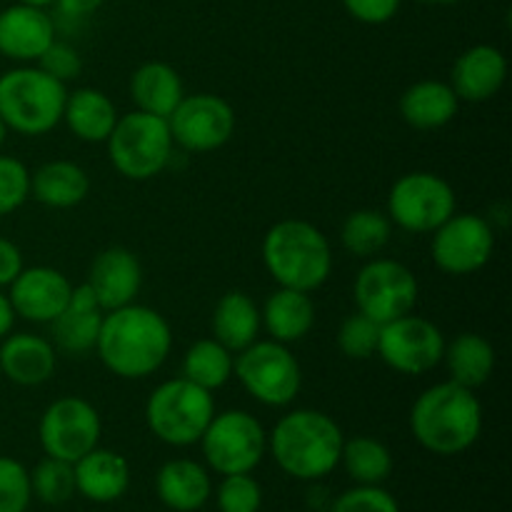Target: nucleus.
<instances>
[{
  "mask_svg": "<svg viewBox=\"0 0 512 512\" xmlns=\"http://www.w3.org/2000/svg\"><path fill=\"white\" fill-rule=\"evenodd\" d=\"M430 235V258L435 268L448 275H473L493 260L495 228L483 215L455 210Z\"/></svg>",
  "mask_w": 512,
  "mask_h": 512,
  "instance_id": "4468645a",
  "label": "nucleus"
},
{
  "mask_svg": "<svg viewBox=\"0 0 512 512\" xmlns=\"http://www.w3.org/2000/svg\"><path fill=\"white\" fill-rule=\"evenodd\" d=\"M343 430L323 410L298 408L285 413L268 435V450L285 475L320 480L340 465Z\"/></svg>",
  "mask_w": 512,
  "mask_h": 512,
  "instance_id": "7ed1b4c3",
  "label": "nucleus"
},
{
  "mask_svg": "<svg viewBox=\"0 0 512 512\" xmlns=\"http://www.w3.org/2000/svg\"><path fill=\"white\" fill-rule=\"evenodd\" d=\"M30 488H33L35 498L43 500L45 505L68 503L75 495L73 463L45 455V460H40L33 473H30Z\"/></svg>",
  "mask_w": 512,
  "mask_h": 512,
  "instance_id": "72a5a7b5",
  "label": "nucleus"
},
{
  "mask_svg": "<svg viewBox=\"0 0 512 512\" xmlns=\"http://www.w3.org/2000/svg\"><path fill=\"white\" fill-rule=\"evenodd\" d=\"M175 148L185 153H213L235 135V110L223 95L193 93L180 100L168 118Z\"/></svg>",
  "mask_w": 512,
  "mask_h": 512,
  "instance_id": "2eb2a0df",
  "label": "nucleus"
},
{
  "mask_svg": "<svg viewBox=\"0 0 512 512\" xmlns=\"http://www.w3.org/2000/svg\"><path fill=\"white\" fill-rule=\"evenodd\" d=\"M75 493L93 503H113L128 493L130 465L115 450L93 448L73 463Z\"/></svg>",
  "mask_w": 512,
  "mask_h": 512,
  "instance_id": "4be33fe9",
  "label": "nucleus"
},
{
  "mask_svg": "<svg viewBox=\"0 0 512 512\" xmlns=\"http://www.w3.org/2000/svg\"><path fill=\"white\" fill-rule=\"evenodd\" d=\"M403 0H343L345 13L363 25H383L398 15Z\"/></svg>",
  "mask_w": 512,
  "mask_h": 512,
  "instance_id": "a19ab883",
  "label": "nucleus"
},
{
  "mask_svg": "<svg viewBox=\"0 0 512 512\" xmlns=\"http://www.w3.org/2000/svg\"><path fill=\"white\" fill-rule=\"evenodd\" d=\"M85 285L93 290L95 300L105 313L123 308V305L135 303L143 288V265L133 250L123 245H110L93 258Z\"/></svg>",
  "mask_w": 512,
  "mask_h": 512,
  "instance_id": "f3484780",
  "label": "nucleus"
},
{
  "mask_svg": "<svg viewBox=\"0 0 512 512\" xmlns=\"http://www.w3.org/2000/svg\"><path fill=\"white\" fill-rule=\"evenodd\" d=\"M458 210L455 190L443 175L428 170L405 173L390 185L385 215L393 228L413 235L433 233Z\"/></svg>",
  "mask_w": 512,
  "mask_h": 512,
  "instance_id": "1a4fd4ad",
  "label": "nucleus"
},
{
  "mask_svg": "<svg viewBox=\"0 0 512 512\" xmlns=\"http://www.w3.org/2000/svg\"><path fill=\"white\" fill-rule=\"evenodd\" d=\"M260 320L270 340H278L283 345L300 343L308 338L315 325V303L310 293H303V290L278 288L265 298Z\"/></svg>",
  "mask_w": 512,
  "mask_h": 512,
  "instance_id": "b1692460",
  "label": "nucleus"
},
{
  "mask_svg": "<svg viewBox=\"0 0 512 512\" xmlns=\"http://www.w3.org/2000/svg\"><path fill=\"white\" fill-rule=\"evenodd\" d=\"M210 330H213L210 338L225 345L230 353H240L253 345L263 330L258 303L243 290H228L215 303L213 315H210Z\"/></svg>",
  "mask_w": 512,
  "mask_h": 512,
  "instance_id": "c85d7f7f",
  "label": "nucleus"
},
{
  "mask_svg": "<svg viewBox=\"0 0 512 512\" xmlns=\"http://www.w3.org/2000/svg\"><path fill=\"white\" fill-rule=\"evenodd\" d=\"M400 118L415 130H440L460 110L458 95L445 80H418L400 95Z\"/></svg>",
  "mask_w": 512,
  "mask_h": 512,
  "instance_id": "a878e982",
  "label": "nucleus"
},
{
  "mask_svg": "<svg viewBox=\"0 0 512 512\" xmlns=\"http://www.w3.org/2000/svg\"><path fill=\"white\" fill-rule=\"evenodd\" d=\"M35 65L43 68L48 75H53L55 80L68 85L73 83V80H78L80 73H83V55H80L73 45L53 40Z\"/></svg>",
  "mask_w": 512,
  "mask_h": 512,
  "instance_id": "ea45409f",
  "label": "nucleus"
},
{
  "mask_svg": "<svg viewBox=\"0 0 512 512\" xmlns=\"http://www.w3.org/2000/svg\"><path fill=\"white\" fill-rule=\"evenodd\" d=\"M215 415V398L190 380L170 378L150 393L145 403L148 430L165 445L188 448L200 443Z\"/></svg>",
  "mask_w": 512,
  "mask_h": 512,
  "instance_id": "0eeeda50",
  "label": "nucleus"
},
{
  "mask_svg": "<svg viewBox=\"0 0 512 512\" xmlns=\"http://www.w3.org/2000/svg\"><path fill=\"white\" fill-rule=\"evenodd\" d=\"M33 498L30 473L20 460L0 455V512H25Z\"/></svg>",
  "mask_w": 512,
  "mask_h": 512,
  "instance_id": "e433bc0d",
  "label": "nucleus"
},
{
  "mask_svg": "<svg viewBox=\"0 0 512 512\" xmlns=\"http://www.w3.org/2000/svg\"><path fill=\"white\" fill-rule=\"evenodd\" d=\"M330 512H400V505L380 485H358L338 495Z\"/></svg>",
  "mask_w": 512,
  "mask_h": 512,
  "instance_id": "58836bf2",
  "label": "nucleus"
},
{
  "mask_svg": "<svg viewBox=\"0 0 512 512\" xmlns=\"http://www.w3.org/2000/svg\"><path fill=\"white\" fill-rule=\"evenodd\" d=\"M260 258L278 288L303 290L313 295L333 275V248L318 225L300 218H285L263 235Z\"/></svg>",
  "mask_w": 512,
  "mask_h": 512,
  "instance_id": "20e7f679",
  "label": "nucleus"
},
{
  "mask_svg": "<svg viewBox=\"0 0 512 512\" xmlns=\"http://www.w3.org/2000/svg\"><path fill=\"white\" fill-rule=\"evenodd\" d=\"M340 465L345 468L350 480L358 485H380L393 473V453L388 445L370 435L343 440L340 450Z\"/></svg>",
  "mask_w": 512,
  "mask_h": 512,
  "instance_id": "473e14b6",
  "label": "nucleus"
},
{
  "mask_svg": "<svg viewBox=\"0 0 512 512\" xmlns=\"http://www.w3.org/2000/svg\"><path fill=\"white\" fill-rule=\"evenodd\" d=\"M155 490L165 508L175 512H195L203 508L213 493L205 465L188 458L168 460L155 475Z\"/></svg>",
  "mask_w": 512,
  "mask_h": 512,
  "instance_id": "cd10ccee",
  "label": "nucleus"
},
{
  "mask_svg": "<svg viewBox=\"0 0 512 512\" xmlns=\"http://www.w3.org/2000/svg\"><path fill=\"white\" fill-rule=\"evenodd\" d=\"M410 433L433 455H460L483 433V405L475 390L445 380L425 388L410 408Z\"/></svg>",
  "mask_w": 512,
  "mask_h": 512,
  "instance_id": "f03ea898",
  "label": "nucleus"
},
{
  "mask_svg": "<svg viewBox=\"0 0 512 512\" xmlns=\"http://www.w3.org/2000/svg\"><path fill=\"white\" fill-rule=\"evenodd\" d=\"M118 108L113 98L98 88H75L68 90L63 108V123L80 143L100 145L108 140L118 123Z\"/></svg>",
  "mask_w": 512,
  "mask_h": 512,
  "instance_id": "bb28decb",
  "label": "nucleus"
},
{
  "mask_svg": "<svg viewBox=\"0 0 512 512\" xmlns=\"http://www.w3.org/2000/svg\"><path fill=\"white\" fill-rule=\"evenodd\" d=\"M30 198V170L13 155H0V218L13 215Z\"/></svg>",
  "mask_w": 512,
  "mask_h": 512,
  "instance_id": "c9c22d12",
  "label": "nucleus"
},
{
  "mask_svg": "<svg viewBox=\"0 0 512 512\" xmlns=\"http://www.w3.org/2000/svg\"><path fill=\"white\" fill-rule=\"evenodd\" d=\"M130 100L135 110L158 115V118H170L180 100L185 98V85L178 70L163 60H148L138 65L130 75Z\"/></svg>",
  "mask_w": 512,
  "mask_h": 512,
  "instance_id": "393cba45",
  "label": "nucleus"
},
{
  "mask_svg": "<svg viewBox=\"0 0 512 512\" xmlns=\"http://www.w3.org/2000/svg\"><path fill=\"white\" fill-rule=\"evenodd\" d=\"M55 368L58 350L43 335L10 333L0 340V378L20 388H38L53 378Z\"/></svg>",
  "mask_w": 512,
  "mask_h": 512,
  "instance_id": "aec40b11",
  "label": "nucleus"
},
{
  "mask_svg": "<svg viewBox=\"0 0 512 512\" xmlns=\"http://www.w3.org/2000/svg\"><path fill=\"white\" fill-rule=\"evenodd\" d=\"M378 338L380 325L355 310L353 315H348V318L340 323L338 350L348 360H370L378 353Z\"/></svg>",
  "mask_w": 512,
  "mask_h": 512,
  "instance_id": "f704fd0d",
  "label": "nucleus"
},
{
  "mask_svg": "<svg viewBox=\"0 0 512 512\" xmlns=\"http://www.w3.org/2000/svg\"><path fill=\"white\" fill-rule=\"evenodd\" d=\"M110 165L133 183L153 180L173 163V135L168 120L158 115L130 110L120 115L113 133L105 140Z\"/></svg>",
  "mask_w": 512,
  "mask_h": 512,
  "instance_id": "423d86ee",
  "label": "nucleus"
},
{
  "mask_svg": "<svg viewBox=\"0 0 512 512\" xmlns=\"http://www.w3.org/2000/svg\"><path fill=\"white\" fill-rule=\"evenodd\" d=\"M233 365L235 353H230L225 345H220L215 338L195 340L183 355V365H180V375L190 380L198 388L215 393V390L225 388L233 380Z\"/></svg>",
  "mask_w": 512,
  "mask_h": 512,
  "instance_id": "7c9ffc66",
  "label": "nucleus"
},
{
  "mask_svg": "<svg viewBox=\"0 0 512 512\" xmlns=\"http://www.w3.org/2000/svg\"><path fill=\"white\" fill-rule=\"evenodd\" d=\"M200 448L213 473H253L268 453V433L248 410H225L213 415L200 438Z\"/></svg>",
  "mask_w": 512,
  "mask_h": 512,
  "instance_id": "9d476101",
  "label": "nucleus"
},
{
  "mask_svg": "<svg viewBox=\"0 0 512 512\" xmlns=\"http://www.w3.org/2000/svg\"><path fill=\"white\" fill-rule=\"evenodd\" d=\"M443 363L448 368V380L463 385V388L478 390L480 385L493 378L498 358H495L493 343L485 335L460 333L450 343H445Z\"/></svg>",
  "mask_w": 512,
  "mask_h": 512,
  "instance_id": "c756f323",
  "label": "nucleus"
},
{
  "mask_svg": "<svg viewBox=\"0 0 512 512\" xmlns=\"http://www.w3.org/2000/svg\"><path fill=\"white\" fill-rule=\"evenodd\" d=\"M103 3L105 0H55V8H58V13L63 18L83 20L88 15H93Z\"/></svg>",
  "mask_w": 512,
  "mask_h": 512,
  "instance_id": "37998d69",
  "label": "nucleus"
},
{
  "mask_svg": "<svg viewBox=\"0 0 512 512\" xmlns=\"http://www.w3.org/2000/svg\"><path fill=\"white\" fill-rule=\"evenodd\" d=\"M445 335L433 320L408 313L380 325L378 358L400 375H425L443 363Z\"/></svg>",
  "mask_w": 512,
  "mask_h": 512,
  "instance_id": "ddd939ff",
  "label": "nucleus"
},
{
  "mask_svg": "<svg viewBox=\"0 0 512 512\" xmlns=\"http://www.w3.org/2000/svg\"><path fill=\"white\" fill-rule=\"evenodd\" d=\"M393 240V223L383 210L360 208L353 210L340 225V243L345 253L360 260H370L383 253Z\"/></svg>",
  "mask_w": 512,
  "mask_h": 512,
  "instance_id": "2f4dec72",
  "label": "nucleus"
},
{
  "mask_svg": "<svg viewBox=\"0 0 512 512\" xmlns=\"http://www.w3.org/2000/svg\"><path fill=\"white\" fill-rule=\"evenodd\" d=\"M100 435H103V420L98 408L80 395H63L40 415L38 440L48 458L75 463L98 448Z\"/></svg>",
  "mask_w": 512,
  "mask_h": 512,
  "instance_id": "f8f14e48",
  "label": "nucleus"
},
{
  "mask_svg": "<svg viewBox=\"0 0 512 512\" xmlns=\"http://www.w3.org/2000/svg\"><path fill=\"white\" fill-rule=\"evenodd\" d=\"M68 85L35 63L18 65L0 75V120L25 138H40L63 123Z\"/></svg>",
  "mask_w": 512,
  "mask_h": 512,
  "instance_id": "39448f33",
  "label": "nucleus"
},
{
  "mask_svg": "<svg viewBox=\"0 0 512 512\" xmlns=\"http://www.w3.org/2000/svg\"><path fill=\"white\" fill-rule=\"evenodd\" d=\"M508 80V58L495 45H470L450 70V88L460 103H488Z\"/></svg>",
  "mask_w": 512,
  "mask_h": 512,
  "instance_id": "a211bd4d",
  "label": "nucleus"
},
{
  "mask_svg": "<svg viewBox=\"0 0 512 512\" xmlns=\"http://www.w3.org/2000/svg\"><path fill=\"white\" fill-rule=\"evenodd\" d=\"M103 315L105 310L95 300L93 290L85 283L75 285L63 313L50 323L53 325V340L50 343L55 345L58 353L70 355V358L93 353L95 343H98L100 325H103Z\"/></svg>",
  "mask_w": 512,
  "mask_h": 512,
  "instance_id": "412c9836",
  "label": "nucleus"
},
{
  "mask_svg": "<svg viewBox=\"0 0 512 512\" xmlns=\"http://www.w3.org/2000/svg\"><path fill=\"white\" fill-rule=\"evenodd\" d=\"M100 363L120 380H145L158 373L173 353V328L163 313L130 303L103 315L98 343Z\"/></svg>",
  "mask_w": 512,
  "mask_h": 512,
  "instance_id": "f257e3e1",
  "label": "nucleus"
},
{
  "mask_svg": "<svg viewBox=\"0 0 512 512\" xmlns=\"http://www.w3.org/2000/svg\"><path fill=\"white\" fill-rule=\"evenodd\" d=\"M15 318H18V315H15L8 293H0V340H5L13 333Z\"/></svg>",
  "mask_w": 512,
  "mask_h": 512,
  "instance_id": "c03bdc74",
  "label": "nucleus"
},
{
  "mask_svg": "<svg viewBox=\"0 0 512 512\" xmlns=\"http://www.w3.org/2000/svg\"><path fill=\"white\" fill-rule=\"evenodd\" d=\"M5 138H8V128H5V123H3V120H0V148H3Z\"/></svg>",
  "mask_w": 512,
  "mask_h": 512,
  "instance_id": "de8ad7c7",
  "label": "nucleus"
},
{
  "mask_svg": "<svg viewBox=\"0 0 512 512\" xmlns=\"http://www.w3.org/2000/svg\"><path fill=\"white\" fill-rule=\"evenodd\" d=\"M23 268V253L18 245L8 238H0V288H8Z\"/></svg>",
  "mask_w": 512,
  "mask_h": 512,
  "instance_id": "79ce46f5",
  "label": "nucleus"
},
{
  "mask_svg": "<svg viewBox=\"0 0 512 512\" xmlns=\"http://www.w3.org/2000/svg\"><path fill=\"white\" fill-rule=\"evenodd\" d=\"M18 3H23V5H33V8H43V10H48L50 5H55V0H18Z\"/></svg>",
  "mask_w": 512,
  "mask_h": 512,
  "instance_id": "49530a36",
  "label": "nucleus"
},
{
  "mask_svg": "<svg viewBox=\"0 0 512 512\" xmlns=\"http://www.w3.org/2000/svg\"><path fill=\"white\" fill-rule=\"evenodd\" d=\"M73 283L68 275L50 265H33L20 270L8 285V298L18 318L35 325H50L68 305Z\"/></svg>",
  "mask_w": 512,
  "mask_h": 512,
  "instance_id": "dca6fc26",
  "label": "nucleus"
},
{
  "mask_svg": "<svg viewBox=\"0 0 512 512\" xmlns=\"http://www.w3.org/2000/svg\"><path fill=\"white\" fill-rule=\"evenodd\" d=\"M420 5H435V8H448V5H458L460 0H415Z\"/></svg>",
  "mask_w": 512,
  "mask_h": 512,
  "instance_id": "a18cd8bd",
  "label": "nucleus"
},
{
  "mask_svg": "<svg viewBox=\"0 0 512 512\" xmlns=\"http://www.w3.org/2000/svg\"><path fill=\"white\" fill-rule=\"evenodd\" d=\"M420 285L413 270L393 258H370L353 280V300L358 313L378 325L413 313Z\"/></svg>",
  "mask_w": 512,
  "mask_h": 512,
  "instance_id": "9b49d317",
  "label": "nucleus"
},
{
  "mask_svg": "<svg viewBox=\"0 0 512 512\" xmlns=\"http://www.w3.org/2000/svg\"><path fill=\"white\" fill-rule=\"evenodd\" d=\"M233 378L245 393L265 408H288L303 388V368L290 345L278 340H255L235 353Z\"/></svg>",
  "mask_w": 512,
  "mask_h": 512,
  "instance_id": "6e6552de",
  "label": "nucleus"
},
{
  "mask_svg": "<svg viewBox=\"0 0 512 512\" xmlns=\"http://www.w3.org/2000/svg\"><path fill=\"white\" fill-rule=\"evenodd\" d=\"M215 500L220 512H258L263 505V490L250 473L223 475Z\"/></svg>",
  "mask_w": 512,
  "mask_h": 512,
  "instance_id": "4c0bfd02",
  "label": "nucleus"
},
{
  "mask_svg": "<svg viewBox=\"0 0 512 512\" xmlns=\"http://www.w3.org/2000/svg\"><path fill=\"white\" fill-rule=\"evenodd\" d=\"M90 193V175L73 160H48L30 173V198L50 210L78 208Z\"/></svg>",
  "mask_w": 512,
  "mask_h": 512,
  "instance_id": "5701e85b",
  "label": "nucleus"
},
{
  "mask_svg": "<svg viewBox=\"0 0 512 512\" xmlns=\"http://www.w3.org/2000/svg\"><path fill=\"white\" fill-rule=\"evenodd\" d=\"M55 40V23L48 10L15 3L0 10V55L13 63H38Z\"/></svg>",
  "mask_w": 512,
  "mask_h": 512,
  "instance_id": "6ab92c4d",
  "label": "nucleus"
}]
</instances>
